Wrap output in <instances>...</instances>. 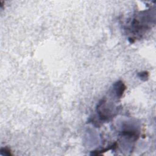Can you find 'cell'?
Here are the masks:
<instances>
[{"instance_id":"obj_1","label":"cell","mask_w":156,"mask_h":156,"mask_svg":"<svg viewBox=\"0 0 156 156\" xmlns=\"http://www.w3.org/2000/svg\"><path fill=\"white\" fill-rule=\"evenodd\" d=\"M125 90H126V86L121 81H119L114 85V91L117 95V96L120 98L122 96Z\"/></svg>"},{"instance_id":"obj_2","label":"cell","mask_w":156,"mask_h":156,"mask_svg":"<svg viewBox=\"0 0 156 156\" xmlns=\"http://www.w3.org/2000/svg\"><path fill=\"white\" fill-rule=\"evenodd\" d=\"M1 154L3 156H5V155L6 156H11L12 155L10 149L6 148V147H3L1 149Z\"/></svg>"},{"instance_id":"obj_3","label":"cell","mask_w":156,"mask_h":156,"mask_svg":"<svg viewBox=\"0 0 156 156\" xmlns=\"http://www.w3.org/2000/svg\"><path fill=\"white\" fill-rule=\"evenodd\" d=\"M147 76H148V74L146 72H145V73H141L140 74V78H142V79H143V78H147Z\"/></svg>"}]
</instances>
